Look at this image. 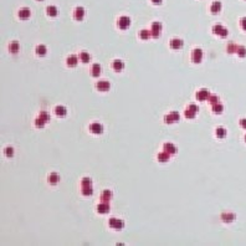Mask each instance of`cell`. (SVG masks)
Returning a JSON list of instances; mask_svg holds the SVG:
<instances>
[{
  "label": "cell",
  "mask_w": 246,
  "mask_h": 246,
  "mask_svg": "<svg viewBox=\"0 0 246 246\" xmlns=\"http://www.w3.org/2000/svg\"><path fill=\"white\" fill-rule=\"evenodd\" d=\"M108 224H110V226L112 227V229H116V230H121L123 227V225H124V223L122 220L116 219V218H111L110 221H108Z\"/></svg>",
  "instance_id": "6da1fadb"
},
{
  "label": "cell",
  "mask_w": 246,
  "mask_h": 246,
  "mask_svg": "<svg viewBox=\"0 0 246 246\" xmlns=\"http://www.w3.org/2000/svg\"><path fill=\"white\" fill-rule=\"evenodd\" d=\"M131 25V19L128 16H121L119 17V20H118V26L119 29H122V30H126V29H128Z\"/></svg>",
  "instance_id": "7a4b0ae2"
},
{
  "label": "cell",
  "mask_w": 246,
  "mask_h": 246,
  "mask_svg": "<svg viewBox=\"0 0 246 246\" xmlns=\"http://www.w3.org/2000/svg\"><path fill=\"white\" fill-rule=\"evenodd\" d=\"M191 60H193V62L195 63H200L201 60H203V51L200 49H195L191 53Z\"/></svg>",
  "instance_id": "3957f363"
},
{
  "label": "cell",
  "mask_w": 246,
  "mask_h": 246,
  "mask_svg": "<svg viewBox=\"0 0 246 246\" xmlns=\"http://www.w3.org/2000/svg\"><path fill=\"white\" fill-rule=\"evenodd\" d=\"M213 32L216 34V35H219V36H221V38H226L227 36V30L224 29L221 25H219V24L213 27Z\"/></svg>",
  "instance_id": "277c9868"
},
{
  "label": "cell",
  "mask_w": 246,
  "mask_h": 246,
  "mask_svg": "<svg viewBox=\"0 0 246 246\" xmlns=\"http://www.w3.org/2000/svg\"><path fill=\"white\" fill-rule=\"evenodd\" d=\"M162 31V24L160 22H153L152 24V36L153 38H159V34Z\"/></svg>",
  "instance_id": "5b68a950"
},
{
  "label": "cell",
  "mask_w": 246,
  "mask_h": 246,
  "mask_svg": "<svg viewBox=\"0 0 246 246\" xmlns=\"http://www.w3.org/2000/svg\"><path fill=\"white\" fill-rule=\"evenodd\" d=\"M164 121L167 123H173V122H175V121H179V113L178 112H170L168 116H165L164 118Z\"/></svg>",
  "instance_id": "8992f818"
},
{
  "label": "cell",
  "mask_w": 246,
  "mask_h": 246,
  "mask_svg": "<svg viewBox=\"0 0 246 246\" xmlns=\"http://www.w3.org/2000/svg\"><path fill=\"white\" fill-rule=\"evenodd\" d=\"M209 96H210V93H209L208 89H205V88H201L200 91L196 92V98L199 100V101H205V100H208Z\"/></svg>",
  "instance_id": "52a82bcc"
},
{
  "label": "cell",
  "mask_w": 246,
  "mask_h": 246,
  "mask_svg": "<svg viewBox=\"0 0 246 246\" xmlns=\"http://www.w3.org/2000/svg\"><path fill=\"white\" fill-rule=\"evenodd\" d=\"M89 131L95 134H101L102 132H103V127H102V124H100V123H92L89 126Z\"/></svg>",
  "instance_id": "ba28073f"
},
{
  "label": "cell",
  "mask_w": 246,
  "mask_h": 246,
  "mask_svg": "<svg viewBox=\"0 0 246 246\" xmlns=\"http://www.w3.org/2000/svg\"><path fill=\"white\" fill-rule=\"evenodd\" d=\"M96 87H97L98 91H108L111 85H110L108 81H100V82H97Z\"/></svg>",
  "instance_id": "9c48e42d"
},
{
  "label": "cell",
  "mask_w": 246,
  "mask_h": 246,
  "mask_svg": "<svg viewBox=\"0 0 246 246\" xmlns=\"http://www.w3.org/2000/svg\"><path fill=\"white\" fill-rule=\"evenodd\" d=\"M97 211L101 213V214L108 213V211H110V205H108V203H107V201H103V203L98 204V205H97Z\"/></svg>",
  "instance_id": "30bf717a"
},
{
  "label": "cell",
  "mask_w": 246,
  "mask_h": 246,
  "mask_svg": "<svg viewBox=\"0 0 246 246\" xmlns=\"http://www.w3.org/2000/svg\"><path fill=\"white\" fill-rule=\"evenodd\" d=\"M74 16L76 20H82L83 16H85V10H83V8H81V6L76 8L74 11Z\"/></svg>",
  "instance_id": "8fae6325"
},
{
  "label": "cell",
  "mask_w": 246,
  "mask_h": 246,
  "mask_svg": "<svg viewBox=\"0 0 246 246\" xmlns=\"http://www.w3.org/2000/svg\"><path fill=\"white\" fill-rule=\"evenodd\" d=\"M183 46V40L180 39H173L170 41V47L174 50H178V49H180V47Z\"/></svg>",
  "instance_id": "7c38bea8"
},
{
  "label": "cell",
  "mask_w": 246,
  "mask_h": 246,
  "mask_svg": "<svg viewBox=\"0 0 246 246\" xmlns=\"http://www.w3.org/2000/svg\"><path fill=\"white\" fill-rule=\"evenodd\" d=\"M163 149H164V152L167 153H169V154H174L177 152V148L174 144H172V143H165V144L163 146Z\"/></svg>",
  "instance_id": "4fadbf2b"
},
{
  "label": "cell",
  "mask_w": 246,
  "mask_h": 246,
  "mask_svg": "<svg viewBox=\"0 0 246 246\" xmlns=\"http://www.w3.org/2000/svg\"><path fill=\"white\" fill-rule=\"evenodd\" d=\"M19 17L21 20H26V19H29L30 17V10L27 9V8H22V9H20V11H19Z\"/></svg>",
  "instance_id": "5bb4252c"
},
{
  "label": "cell",
  "mask_w": 246,
  "mask_h": 246,
  "mask_svg": "<svg viewBox=\"0 0 246 246\" xmlns=\"http://www.w3.org/2000/svg\"><path fill=\"white\" fill-rule=\"evenodd\" d=\"M221 219H223V221H225V223H231V221L235 219V214L224 213V214H221Z\"/></svg>",
  "instance_id": "9a60e30c"
},
{
  "label": "cell",
  "mask_w": 246,
  "mask_h": 246,
  "mask_svg": "<svg viewBox=\"0 0 246 246\" xmlns=\"http://www.w3.org/2000/svg\"><path fill=\"white\" fill-rule=\"evenodd\" d=\"M91 75L93 77H98L101 75V66L98 63H95L91 67Z\"/></svg>",
  "instance_id": "2e32d148"
},
{
  "label": "cell",
  "mask_w": 246,
  "mask_h": 246,
  "mask_svg": "<svg viewBox=\"0 0 246 246\" xmlns=\"http://www.w3.org/2000/svg\"><path fill=\"white\" fill-rule=\"evenodd\" d=\"M210 10H211L213 14H218L219 11L221 10V3L220 1H214L211 4V8H210Z\"/></svg>",
  "instance_id": "e0dca14e"
},
{
  "label": "cell",
  "mask_w": 246,
  "mask_h": 246,
  "mask_svg": "<svg viewBox=\"0 0 246 246\" xmlns=\"http://www.w3.org/2000/svg\"><path fill=\"white\" fill-rule=\"evenodd\" d=\"M55 113L58 116V117H63L66 116V113H67V111H66V108L63 106H56V108H55Z\"/></svg>",
  "instance_id": "ac0fdd59"
},
{
  "label": "cell",
  "mask_w": 246,
  "mask_h": 246,
  "mask_svg": "<svg viewBox=\"0 0 246 246\" xmlns=\"http://www.w3.org/2000/svg\"><path fill=\"white\" fill-rule=\"evenodd\" d=\"M111 198H112V193L110 190H103V191H102V195H101V200L102 201L108 203V200H111Z\"/></svg>",
  "instance_id": "d6986e66"
},
{
  "label": "cell",
  "mask_w": 246,
  "mask_h": 246,
  "mask_svg": "<svg viewBox=\"0 0 246 246\" xmlns=\"http://www.w3.org/2000/svg\"><path fill=\"white\" fill-rule=\"evenodd\" d=\"M112 66H113V70H115V71H122L123 67H124L123 62H122V61H119V60H116V61H113Z\"/></svg>",
  "instance_id": "ffe728a7"
},
{
  "label": "cell",
  "mask_w": 246,
  "mask_h": 246,
  "mask_svg": "<svg viewBox=\"0 0 246 246\" xmlns=\"http://www.w3.org/2000/svg\"><path fill=\"white\" fill-rule=\"evenodd\" d=\"M9 51L11 53H16L17 51H19V44L16 43V41H13V43H10L9 45Z\"/></svg>",
  "instance_id": "44dd1931"
},
{
  "label": "cell",
  "mask_w": 246,
  "mask_h": 246,
  "mask_svg": "<svg viewBox=\"0 0 246 246\" xmlns=\"http://www.w3.org/2000/svg\"><path fill=\"white\" fill-rule=\"evenodd\" d=\"M77 61H79V58H77V56H75V55H71L69 58H67V65L69 66H71V67H72V66H76L77 65Z\"/></svg>",
  "instance_id": "7402d4cb"
},
{
  "label": "cell",
  "mask_w": 246,
  "mask_h": 246,
  "mask_svg": "<svg viewBox=\"0 0 246 246\" xmlns=\"http://www.w3.org/2000/svg\"><path fill=\"white\" fill-rule=\"evenodd\" d=\"M46 13L50 16H56L57 15V9H56V6H53V5H50V6H47Z\"/></svg>",
  "instance_id": "603a6c76"
},
{
  "label": "cell",
  "mask_w": 246,
  "mask_h": 246,
  "mask_svg": "<svg viewBox=\"0 0 246 246\" xmlns=\"http://www.w3.org/2000/svg\"><path fill=\"white\" fill-rule=\"evenodd\" d=\"M80 58L83 63H87V62H89V60H91V56H89V53H87V52H81Z\"/></svg>",
  "instance_id": "cb8c5ba5"
},
{
  "label": "cell",
  "mask_w": 246,
  "mask_h": 246,
  "mask_svg": "<svg viewBox=\"0 0 246 246\" xmlns=\"http://www.w3.org/2000/svg\"><path fill=\"white\" fill-rule=\"evenodd\" d=\"M58 179H60V177H58V174H56V173H51L49 175V182L51 184H56L58 182Z\"/></svg>",
  "instance_id": "d4e9b609"
},
{
  "label": "cell",
  "mask_w": 246,
  "mask_h": 246,
  "mask_svg": "<svg viewBox=\"0 0 246 246\" xmlns=\"http://www.w3.org/2000/svg\"><path fill=\"white\" fill-rule=\"evenodd\" d=\"M169 153H167V152H162L158 154V160L159 162H167L168 159H169Z\"/></svg>",
  "instance_id": "484cf974"
},
{
  "label": "cell",
  "mask_w": 246,
  "mask_h": 246,
  "mask_svg": "<svg viewBox=\"0 0 246 246\" xmlns=\"http://www.w3.org/2000/svg\"><path fill=\"white\" fill-rule=\"evenodd\" d=\"M151 35H152V32H151V31H148V30H142V31L139 32V36H141L142 40H147V39H149V38H151Z\"/></svg>",
  "instance_id": "4316f807"
},
{
  "label": "cell",
  "mask_w": 246,
  "mask_h": 246,
  "mask_svg": "<svg viewBox=\"0 0 246 246\" xmlns=\"http://www.w3.org/2000/svg\"><path fill=\"white\" fill-rule=\"evenodd\" d=\"M36 53H38V55H40V56L45 55V53H46V46L45 45H39L36 47Z\"/></svg>",
  "instance_id": "83f0119b"
},
{
  "label": "cell",
  "mask_w": 246,
  "mask_h": 246,
  "mask_svg": "<svg viewBox=\"0 0 246 246\" xmlns=\"http://www.w3.org/2000/svg\"><path fill=\"white\" fill-rule=\"evenodd\" d=\"M223 110H224L223 105H220V103H215V105H213V112H214V113H221V112H223Z\"/></svg>",
  "instance_id": "f1b7e54d"
},
{
  "label": "cell",
  "mask_w": 246,
  "mask_h": 246,
  "mask_svg": "<svg viewBox=\"0 0 246 246\" xmlns=\"http://www.w3.org/2000/svg\"><path fill=\"white\" fill-rule=\"evenodd\" d=\"M92 193H93L92 187H82V194L83 195L89 196V195H92Z\"/></svg>",
  "instance_id": "f546056e"
},
{
  "label": "cell",
  "mask_w": 246,
  "mask_h": 246,
  "mask_svg": "<svg viewBox=\"0 0 246 246\" xmlns=\"http://www.w3.org/2000/svg\"><path fill=\"white\" fill-rule=\"evenodd\" d=\"M236 52L239 53V56H240V57L246 56V49H245L244 46H239V47H237V50H236Z\"/></svg>",
  "instance_id": "4dcf8cb0"
},
{
  "label": "cell",
  "mask_w": 246,
  "mask_h": 246,
  "mask_svg": "<svg viewBox=\"0 0 246 246\" xmlns=\"http://www.w3.org/2000/svg\"><path fill=\"white\" fill-rule=\"evenodd\" d=\"M45 123L46 122L44 121V119H41L40 117L38 119H35V126H36V127H39V128H43L44 126H45Z\"/></svg>",
  "instance_id": "1f68e13d"
},
{
  "label": "cell",
  "mask_w": 246,
  "mask_h": 246,
  "mask_svg": "<svg viewBox=\"0 0 246 246\" xmlns=\"http://www.w3.org/2000/svg\"><path fill=\"white\" fill-rule=\"evenodd\" d=\"M236 50H237V46H236L235 44L230 43L229 45H227V52H229V53H232V52H235Z\"/></svg>",
  "instance_id": "d6a6232c"
},
{
  "label": "cell",
  "mask_w": 246,
  "mask_h": 246,
  "mask_svg": "<svg viewBox=\"0 0 246 246\" xmlns=\"http://www.w3.org/2000/svg\"><path fill=\"white\" fill-rule=\"evenodd\" d=\"M216 136H218V138H224L226 136V131L224 128H218L216 129Z\"/></svg>",
  "instance_id": "836d02e7"
},
{
  "label": "cell",
  "mask_w": 246,
  "mask_h": 246,
  "mask_svg": "<svg viewBox=\"0 0 246 246\" xmlns=\"http://www.w3.org/2000/svg\"><path fill=\"white\" fill-rule=\"evenodd\" d=\"M40 118H41V119H44L45 122H47V121L50 119V116H49V113H47V112L41 111V112H40Z\"/></svg>",
  "instance_id": "e575fe53"
},
{
  "label": "cell",
  "mask_w": 246,
  "mask_h": 246,
  "mask_svg": "<svg viewBox=\"0 0 246 246\" xmlns=\"http://www.w3.org/2000/svg\"><path fill=\"white\" fill-rule=\"evenodd\" d=\"M92 180L89 178H83L82 179V187H91Z\"/></svg>",
  "instance_id": "d590c367"
},
{
  "label": "cell",
  "mask_w": 246,
  "mask_h": 246,
  "mask_svg": "<svg viewBox=\"0 0 246 246\" xmlns=\"http://www.w3.org/2000/svg\"><path fill=\"white\" fill-rule=\"evenodd\" d=\"M195 113L196 112H194V111H191V110L188 108L187 111H185V117H187V118H194L195 117Z\"/></svg>",
  "instance_id": "8d00e7d4"
},
{
  "label": "cell",
  "mask_w": 246,
  "mask_h": 246,
  "mask_svg": "<svg viewBox=\"0 0 246 246\" xmlns=\"http://www.w3.org/2000/svg\"><path fill=\"white\" fill-rule=\"evenodd\" d=\"M4 153H5V155H8V157H13V154H14V149L11 148V147H8V148H5Z\"/></svg>",
  "instance_id": "74e56055"
},
{
  "label": "cell",
  "mask_w": 246,
  "mask_h": 246,
  "mask_svg": "<svg viewBox=\"0 0 246 246\" xmlns=\"http://www.w3.org/2000/svg\"><path fill=\"white\" fill-rule=\"evenodd\" d=\"M208 100L210 101V103H211V105H215V103H218V97H216V96H214V95H210Z\"/></svg>",
  "instance_id": "f35d334b"
},
{
  "label": "cell",
  "mask_w": 246,
  "mask_h": 246,
  "mask_svg": "<svg viewBox=\"0 0 246 246\" xmlns=\"http://www.w3.org/2000/svg\"><path fill=\"white\" fill-rule=\"evenodd\" d=\"M189 110L194 111V112H198V111H199V107H198L196 105H194V103H191V105H189Z\"/></svg>",
  "instance_id": "ab89813d"
},
{
  "label": "cell",
  "mask_w": 246,
  "mask_h": 246,
  "mask_svg": "<svg viewBox=\"0 0 246 246\" xmlns=\"http://www.w3.org/2000/svg\"><path fill=\"white\" fill-rule=\"evenodd\" d=\"M240 24H241V27L244 30H246V17H242L241 21H240Z\"/></svg>",
  "instance_id": "60d3db41"
},
{
  "label": "cell",
  "mask_w": 246,
  "mask_h": 246,
  "mask_svg": "<svg viewBox=\"0 0 246 246\" xmlns=\"http://www.w3.org/2000/svg\"><path fill=\"white\" fill-rule=\"evenodd\" d=\"M240 126H241L242 128H245V129H246V118H242L241 121H240Z\"/></svg>",
  "instance_id": "b9f144b4"
},
{
  "label": "cell",
  "mask_w": 246,
  "mask_h": 246,
  "mask_svg": "<svg viewBox=\"0 0 246 246\" xmlns=\"http://www.w3.org/2000/svg\"><path fill=\"white\" fill-rule=\"evenodd\" d=\"M152 1H153L154 4H160V3H162V0H152Z\"/></svg>",
  "instance_id": "7bdbcfd3"
},
{
  "label": "cell",
  "mask_w": 246,
  "mask_h": 246,
  "mask_svg": "<svg viewBox=\"0 0 246 246\" xmlns=\"http://www.w3.org/2000/svg\"><path fill=\"white\" fill-rule=\"evenodd\" d=\"M245 139H246V138H245Z\"/></svg>",
  "instance_id": "ee69618b"
}]
</instances>
